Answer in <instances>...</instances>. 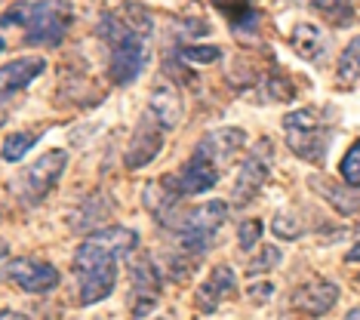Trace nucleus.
<instances>
[{
  "mask_svg": "<svg viewBox=\"0 0 360 320\" xmlns=\"http://www.w3.org/2000/svg\"><path fill=\"white\" fill-rule=\"evenodd\" d=\"M139 246L133 228H102L93 231L75 252V274L80 281V305L108 299L117 283V262Z\"/></svg>",
  "mask_w": 360,
  "mask_h": 320,
  "instance_id": "1",
  "label": "nucleus"
},
{
  "mask_svg": "<svg viewBox=\"0 0 360 320\" xmlns=\"http://www.w3.org/2000/svg\"><path fill=\"white\" fill-rule=\"evenodd\" d=\"M19 28L22 44L28 46H59L71 15L65 13L59 0H40V4H15L4 15V28Z\"/></svg>",
  "mask_w": 360,
  "mask_h": 320,
  "instance_id": "2",
  "label": "nucleus"
},
{
  "mask_svg": "<svg viewBox=\"0 0 360 320\" xmlns=\"http://www.w3.org/2000/svg\"><path fill=\"white\" fill-rule=\"evenodd\" d=\"M283 133H286V145H290V151L296 158L308 163H321L326 158V148H330L333 123L314 108H299L283 117Z\"/></svg>",
  "mask_w": 360,
  "mask_h": 320,
  "instance_id": "3",
  "label": "nucleus"
},
{
  "mask_svg": "<svg viewBox=\"0 0 360 320\" xmlns=\"http://www.w3.org/2000/svg\"><path fill=\"white\" fill-rule=\"evenodd\" d=\"M228 219V203L225 200H210L203 207L191 210L188 216L176 219L173 234H176V250L188 252V256H203V252L216 241V231Z\"/></svg>",
  "mask_w": 360,
  "mask_h": 320,
  "instance_id": "4",
  "label": "nucleus"
},
{
  "mask_svg": "<svg viewBox=\"0 0 360 320\" xmlns=\"http://www.w3.org/2000/svg\"><path fill=\"white\" fill-rule=\"evenodd\" d=\"M65 167H68V151H62V148L44 151L34 163H28V167L22 169L19 182H15V191H19V197L25 203H40L62 179Z\"/></svg>",
  "mask_w": 360,
  "mask_h": 320,
  "instance_id": "5",
  "label": "nucleus"
},
{
  "mask_svg": "<svg viewBox=\"0 0 360 320\" xmlns=\"http://www.w3.org/2000/svg\"><path fill=\"white\" fill-rule=\"evenodd\" d=\"M163 274L151 256H139L129 262V317H148L160 302Z\"/></svg>",
  "mask_w": 360,
  "mask_h": 320,
  "instance_id": "6",
  "label": "nucleus"
},
{
  "mask_svg": "<svg viewBox=\"0 0 360 320\" xmlns=\"http://www.w3.org/2000/svg\"><path fill=\"white\" fill-rule=\"evenodd\" d=\"M271 160H274V151H271V142L268 139H259L252 145V151L247 154V160L240 163V172L234 179V203H250L262 188H265L268 176H271Z\"/></svg>",
  "mask_w": 360,
  "mask_h": 320,
  "instance_id": "7",
  "label": "nucleus"
},
{
  "mask_svg": "<svg viewBox=\"0 0 360 320\" xmlns=\"http://www.w3.org/2000/svg\"><path fill=\"white\" fill-rule=\"evenodd\" d=\"M6 277L19 286L22 293L31 295H44L53 293L59 286V268L50 265V262H37V259H15L6 265Z\"/></svg>",
  "mask_w": 360,
  "mask_h": 320,
  "instance_id": "8",
  "label": "nucleus"
},
{
  "mask_svg": "<svg viewBox=\"0 0 360 320\" xmlns=\"http://www.w3.org/2000/svg\"><path fill=\"white\" fill-rule=\"evenodd\" d=\"M145 59H148L145 34H127L120 44L111 46V80L117 87L133 84L145 68Z\"/></svg>",
  "mask_w": 360,
  "mask_h": 320,
  "instance_id": "9",
  "label": "nucleus"
},
{
  "mask_svg": "<svg viewBox=\"0 0 360 320\" xmlns=\"http://www.w3.org/2000/svg\"><path fill=\"white\" fill-rule=\"evenodd\" d=\"M163 133H167V129H163L160 123L145 111L142 120H139V127H136V133H133V139H129V145H127V154H124L127 169L148 167V163L160 154V148H163Z\"/></svg>",
  "mask_w": 360,
  "mask_h": 320,
  "instance_id": "10",
  "label": "nucleus"
},
{
  "mask_svg": "<svg viewBox=\"0 0 360 320\" xmlns=\"http://www.w3.org/2000/svg\"><path fill=\"white\" fill-rule=\"evenodd\" d=\"M292 308L302 311L308 317H323L326 311H333V305L339 302V286L333 281H323V277H314V281L302 283L296 293H292Z\"/></svg>",
  "mask_w": 360,
  "mask_h": 320,
  "instance_id": "11",
  "label": "nucleus"
},
{
  "mask_svg": "<svg viewBox=\"0 0 360 320\" xmlns=\"http://www.w3.org/2000/svg\"><path fill=\"white\" fill-rule=\"evenodd\" d=\"M237 293V277L234 271L228 265H216L212 268V274L198 286V293H194V302H198V308L203 314H212L219 305H222L225 299H231Z\"/></svg>",
  "mask_w": 360,
  "mask_h": 320,
  "instance_id": "12",
  "label": "nucleus"
},
{
  "mask_svg": "<svg viewBox=\"0 0 360 320\" xmlns=\"http://www.w3.org/2000/svg\"><path fill=\"white\" fill-rule=\"evenodd\" d=\"M243 139H247L243 129H234V127L216 129V133H207L194 145V154H200V158H207L212 163H225L243 148Z\"/></svg>",
  "mask_w": 360,
  "mask_h": 320,
  "instance_id": "13",
  "label": "nucleus"
},
{
  "mask_svg": "<svg viewBox=\"0 0 360 320\" xmlns=\"http://www.w3.org/2000/svg\"><path fill=\"white\" fill-rule=\"evenodd\" d=\"M182 188H179V176H169V179H158L145 188V207L158 222H169L173 225V210L176 203L182 200Z\"/></svg>",
  "mask_w": 360,
  "mask_h": 320,
  "instance_id": "14",
  "label": "nucleus"
},
{
  "mask_svg": "<svg viewBox=\"0 0 360 320\" xmlns=\"http://www.w3.org/2000/svg\"><path fill=\"white\" fill-rule=\"evenodd\" d=\"M216 182H219V167L212 160L200 158V154H191V160L179 172V188H182L185 197L210 191V188H216Z\"/></svg>",
  "mask_w": 360,
  "mask_h": 320,
  "instance_id": "15",
  "label": "nucleus"
},
{
  "mask_svg": "<svg viewBox=\"0 0 360 320\" xmlns=\"http://www.w3.org/2000/svg\"><path fill=\"white\" fill-rule=\"evenodd\" d=\"M154 120L160 123L163 129H176L182 123V114H185V105H182V96H179L176 87H154V93L148 98V108Z\"/></svg>",
  "mask_w": 360,
  "mask_h": 320,
  "instance_id": "16",
  "label": "nucleus"
},
{
  "mask_svg": "<svg viewBox=\"0 0 360 320\" xmlns=\"http://www.w3.org/2000/svg\"><path fill=\"white\" fill-rule=\"evenodd\" d=\"M44 71H46L44 56H19V59H10L4 65V74H0V80H4V96H13V93H19V89H25L31 80L40 77Z\"/></svg>",
  "mask_w": 360,
  "mask_h": 320,
  "instance_id": "17",
  "label": "nucleus"
},
{
  "mask_svg": "<svg viewBox=\"0 0 360 320\" xmlns=\"http://www.w3.org/2000/svg\"><path fill=\"white\" fill-rule=\"evenodd\" d=\"M290 44L292 49L302 56V59H321V56L326 53V34H323V28H317V25H311V22H299L296 28H292V34H290Z\"/></svg>",
  "mask_w": 360,
  "mask_h": 320,
  "instance_id": "18",
  "label": "nucleus"
},
{
  "mask_svg": "<svg viewBox=\"0 0 360 320\" xmlns=\"http://www.w3.org/2000/svg\"><path fill=\"white\" fill-rule=\"evenodd\" d=\"M212 6H216L228 22H234L237 28H243V31H250L259 25V13L252 10L250 0H212Z\"/></svg>",
  "mask_w": 360,
  "mask_h": 320,
  "instance_id": "19",
  "label": "nucleus"
},
{
  "mask_svg": "<svg viewBox=\"0 0 360 320\" xmlns=\"http://www.w3.org/2000/svg\"><path fill=\"white\" fill-rule=\"evenodd\" d=\"M335 80L342 87H354L360 80V34L345 46V53L339 56V68H335Z\"/></svg>",
  "mask_w": 360,
  "mask_h": 320,
  "instance_id": "20",
  "label": "nucleus"
},
{
  "mask_svg": "<svg viewBox=\"0 0 360 320\" xmlns=\"http://www.w3.org/2000/svg\"><path fill=\"white\" fill-rule=\"evenodd\" d=\"M311 185H314L317 191H321L339 212H345V216H351V212L360 210V188H357L354 194H348V191H333V185L326 182V179H311Z\"/></svg>",
  "mask_w": 360,
  "mask_h": 320,
  "instance_id": "21",
  "label": "nucleus"
},
{
  "mask_svg": "<svg viewBox=\"0 0 360 320\" xmlns=\"http://www.w3.org/2000/svg\"><path fill=\"white\" fill-rule=\"evenodd\" d=\"M34 142H37L34 133H13V136H6L4 139V160L6 163H19Z\"/></svg>",
  "mask_w": 360,
  "mask_h": 320,
  "instance_id": "22",
  "label": "nucleus"
},
{
  "mask_svg": "<svg viewBox=\"0 0 360 320\" xmlns=\"http://www.w3.org/2000/svg\"><path fill=\"white\" fill-rule=\"evenodd\" d=\"M179 62L182 65H212L222 59L219 46H179Z\"/></svg>",
  "mask_w": 360,
  "mask_h": 320,
  "instance_id": "23",
  "label": "nucleus"
},
{
  "mask_svg": "<svg viewBox=\"0 0 360 320\" xmlns=\"http://www.w3.org/2000/svg\"><path fill=\"white\" fill-rule=\"evenodd\" d=\"M339 172H342V179H345V185L360 188V139L345 151V158L339 163Z\"/></svg>",
  "mask_w": 360,
  "mask_h": 320,
  "instance_id": "24",
  "label": "nucleus"
},
{
  "mask_svg": "<svg viewBox=\"0 0 360 320\" xmlns=\"http://www.w3.org/2000/svg\"><path fill=\"white\" fill-rule=\"evenodd\" d=\"M271 231L281 237V241H299L302 237V222L296 212H277L271 222Z\"/></svg>",
  "mask_w": 360,
  "mask_h": 320,
  "instance_id": "25",
  "label": "nucleus"
},
{
  "mask_svg": "<svg viewBox=\"0 0 360 320\" xmlns=\"http://www.w3.org/2000/svg\"><path fill=\"white\" fill-rule=\"evenodd\" d=\"M281 250H277V246H265V250H262L259 252V256L256 259H252L250 262V274H262V271H271V268H277V265H281Z\"/></svg>",
  "mask_w": 360,
  "mask_h": 320,
  "instance_id": "26",
  "label": "nucleus"
},
{
  "mask_svg": "<svg viewBox=\"0 0 360 320\" xmlns=\"http://www.w3.org/2000/svg\"><path fill=\"white\" fill-rule=\"evenodd\" d=\"M262 237V222L259 219H250L240 225V231H237V243H240V250H252V246L259 243Z\"/></svg>",
  "mask_w": 360,
  "mask_h": 320,
  "instance_id": "27",
  "label": "nucleus"
},
{
  "mask_svg": "<svg viewBox=\"0 0 360 320\" xmlns=\"http://www.w3.org/2000/svg\"><path fill=\"white\" fill-rule=\"evenodd\" d=\"M274 295V283H256V286H250V299L252 302H262V299H271Z\"/></svg>",
  "mask_w": 360,
  "mask_h": 320,
  "instance_id": "28",
  "label": "nucleus"
},
{
  "mask_svg": "<svg viewBox=\"0 0 360 320\" xmlns=\"http://www.w3.org/2000/svg\"><path fill=\"white\" fill-rule=\"evenodd\" d=\"M311 4H314L317 10H323V13H335V10H342L348 0H311Z\"/></svg>",
  "mask_w": 360,
  "mask_h": 320,
  "instance_id": "29",
  "label": "nucleus"
},
{
  "mask_svg": "<svg viewBox=\"0 0 360 320\" xmlns=\"http://www.w3.org/2000/svg\"><path fill=\"white\" fill-rule=\"evenodd\" d=\"M345 262H360V241H357V243H354V246H351V250H348Z\"/></svg>",
  "mask_w": 360,
  "mask_h": 320,
  "instance_id": "30",
  "label": "nucleus"
},
{
  "mask_svg": "<svg viewBox=\"0 0 360 320\" xmlns=\"http://www.w3.org/2000/svg\"><path fill=\"white\" fill-rule=\"evenodd\" d=\"M345 320H360V308H354V311H348V317Z\"/></svg>",
  "mask_w": 360,
  "mask_h": 320,
  "instance_id": "31",
  "label": "nucleus"
},
{
  "mask_svg": "<svg viewBox=\"0 0 360 320\" xmlns=\"http://www.w3.org/2000/svg\"><path fill=\"white\" fill-rule=\"evenodd\" d=\"M160 320H167V317H160Z\"/></svg>",
  "mask_w": 360,
  "mask_h": 320,
  "instance_id": "32",
  "label": "nucleus"
}]
</instances>
